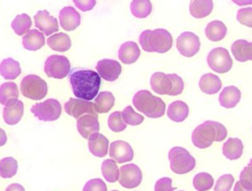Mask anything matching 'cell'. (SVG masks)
<instances>
[{
    "instance_id": "obj_21",
    "label": "cell",
    "mask_w": 252,
    "mask_h": 191,
    "mask_svg": "<svg viewBox=\"0 0 252 191\" xmlns=\"http://www.w3.org/2000/svg\"><path fill=\"white\" fill-rule=\"evenodd\" d=\"M3 119L8 125H16L20 122L24 115V103L22 100H17L13 103L5 105L3 109Z\"/></svg>"
},
{
    "instance_id": "obj_51",
    "label": "cell",
    "mask_w": 252,
    "mask_h": 191,
    "mask_svg": "<svg viewBox=\"0 0 252 191\" xmlns=\"http://www.w3.org/2000/svg\"><path fill=\"white\" fill-rule=\"evenodd\" d=\"M233 191H252V190H247V189H245V188L241 185L240 181H237V182L235 183V185H234Z\"/></svg>"
},
{
    "instance_id": "obj_54",
    "label": "cell",
    "mask_w": 252,
    "mask_h": 191,
    "mask_svg": "<svg viewBox=\"0 0 252 191\" xmlns=\"http://www.w3.org/2000/svg\"><path fill=\"white\" fill-rule=\"evenodd\" d=\"M181 191H182V190H181Z\"/></svg>"
},
{
    "instance_id": "obj_46",
    "label": "cell",
    "mask_w": 252,
    "mask_h": 191,
    "mask_svg": "<svg viewBox=\"0 0 252 191\" xmlns=\"http://www.w3.org/2000/svg\"><path fill=\"white\" fill-rule=\"evenodd\" d=\"M172 180L169 177H162L155 184V191H173L174 187L171 186Z\"/></svg>"
},
{
    "instance_id": "obj_10",
    "label": "cell",
    "mask_w": 252,
    "mask_h": 191,
    "mask_svg": "<svg viewBox=\"0 0 252 191\" xmlns=\"http://www.w3.org/2000/svg\"><path fill=\"white\" fill-rule=\"evenodd\" d=\"M201 42L197 34L192 32H184L176 39V48L184 57H192L200 50Z\"/></svg>"
},
{
    "instance_id": "obj_43",
    "label": "cell",
    "mask_w": 252,
    "mask_h": 191,
    "mask_svg": "<svg viewBox=\"0 0 252 191\" xmlns=\"http://www.w3.org/2000/svg\"><path fill=\"white\" fill-rule=\"evenodd\" d=\"M236 19L241 25L252 28V8L247 7L239 9L236 14Z\"/></svg>"
},
{
    "instance_id": "obj_42",
    "label": "cell",
    "mask_w": 252,
    "mask_h": 191,
    "mask_svg": "<svg viewBox=\"0 0 252 191\" xmlns=\"http://www.w3.org/2000/svg\"><path fill=\"white\" fill-rule=\"evenodd\" d=\"M172 82V88L168 96H175L180 95L184 90V82L181 77H179L177 74H167Z\"/></svg>"
},
{
    "instance_id": "obj_22",
    "label": "cell",
    "mask_w": 252,
    "mask_h": 191,
    "mask_svg": "<svg viewBox=\"0 0 252 191\" xmlns=\"http://www.w3.org/2000/svg\"><path fill=\"white\" fill-rule=\"evenodd\" d=\"M140 57V48L134 41L124 42L118 50V58L123 64H133Z\"/></svg>"
},
{
    "instance_id": "obj_6",
    "label": "cell",
    "mask_w": 252,
    "mask_h": 191,
    "mask_svg": "<svg viewBox=\"0 0 252 191\" xmlns=\"http://www.w3.org/2000/svg\"><path fill=\"white\" fill-rule=\"evenodd\" d=\"M22 95L32 100H39L47 94V84L37 75H28L23 78L20 86Z\"/></svg>"
},
{
    "instance_id": "obj_37",
    "label": "cell",
    "mask_w": 252,
    "mask_h": 191,
    "mask_svg": "<svg viewBox=\"0 0 252 191\" xmlns=\"http://www.w3.org/2000/svg\"><path fill=\"white\" fill-rule=\"evenodd\" d=\"M18 170V161L12 157H6L0 160V176L3 178L13 177Z\"/></svg>"
},
{
    "instance_id": "obj_44",
    "label": "cell",
    "mask_w": 252,
    "mask_h": 191,
    "mask_svg": "<svg viewBox=\"0 0 252 191\" xmlns=\"http://www.w3.org/2000/svg\"><path fill=\"white\" fill-rule=\"evenodd\" d=\"M239 181L245 189L252 190V165H247L241 170Z\"/></svg>"
},
{
    "instance_id": "obj_38",
    "label": "cell",
    "mask_w": 252,
    "mask_h": 191,
    "mask_svg": "<svg viewBox=\"0 0 252 191\" xmlns=\"http://www.w3.org/2000/svg\"><path fill=\"white\" fill-rule=\"evenodd\" d=\"M214 178L208 172H200L193 178V186L197 191H207L213 187Z\"/></svg>"
},
{
    "instance_id": "obj_28",
    "label": "cell",
    "mask_w": 252,
    "mask_h": 191,
    "mask_svg": "<svg viewBox=\"0 0 252 191\" xmlns=\"http://www.w3.org/2000/svg\"><path fill=\"white\" fill-rule=\"evenodd\" d=\"M166 114L170 120L174 122H182L188 117L189 107L184 101L175 100L168 105Z\"/></svg>"
},
{
    "instance_id": "obj_33",
    "label": "cell",
    "mask_w": 252,
    "mask_h": 191,
    "mask_svg": "<svg viewBox=\"0 0 252 191\" xmlns=\"http://www.w3.org/2000/svg\"><path fill=\"white\" fill-rule=\"evenodd\" d=\"M115 103V98L110 92H100L94 100V108L97 113L108 112Z\"/></svg>"
},
{
    "instance_id": "obj_7",
    "label": "cell",
    "mask_w": 252,
    "mask_h": 191,
    "mask_svg": "<svg viewBox=\"0 0 252 191\" xmlns=\"http://www.w3.org/2000/svg\"><path fill=\"white\" fill-rule=\"evenodd\" d=\"M32 113L41 121H55L61 115L60 102L55 98H48L31 107Z\"/></svg>"
},
{
    "instance_id": "obj_11",
    "label": "cell",
    "mask_w": 252,
    "mask_h": 191,
    "mask_svg": "<svg viewBox=\"0 0 252 191\" xmlns=\"http://www.w3.org/2000/svg\"><path fill=\"white\" fill-rule=\"evenodd\" d=\"M142 171L135 163L124 164L119 169V183L122 187L136 188L142 182Z\"/></svg>"
},
{
    "instance_id": "obj_27",
    "label": "cell",
    "mask_w": 252,
    "mask_h": 191,
    "mask_svg": "<svg viewBox=\"0 0 252 191\" xmlns=\"http://www.w3.org/2000/svg\"><path fill=\"white\" fill-rule=\"evenodd\" d=\"M213 8V0H191L189 4L190 14L196 19H203L209 16Z\"/></svg>"
},
{
    "instance_id": "obj_25",
    "label": "cell",
    "mask_w": 252,
    "mask_h": 191,
    "mask_svg": "<svg viewBox=\"0 0 252 191\" xmlns=\"http://www.w3.org/2000/svg\"><path fill=\"white\" fill-rule=\"evenodd\" d=\"M200 90L207 95H215L221 88V81L213 73L204 74L199 81Z\"/></svg>"
},
{
    "instance_id": "obj_24",
    "label": "cell",
    "mask_w": 252,
    "mask_h": 191,
    "mask_svg": "<svg viewBox=\"0 0 252 191\" xmlns=\"http://www.w3.org/2000/svg\"><path fill=\"white\" fill-rule=\"evenodd\" d=\"M22 42H23V46L27 50H31V51L38 50L45 43L44 34L38 30H35V29L31 30L23 36Z\"/></svg>"
},
{
    "instance_id": "obj_2",
    "label": "cell",
    "mask_w": 252,
    "mask_h": 191,
    "mask_svg": "<svg viewBox=\"0 0 252 191\" xmlns=\"http://www.w3.org/2000/svg\"><path fill=\"white\" fill-rule=\"evenodd\" d=\"M227 130L220 122L208 120L198 125L192 132V143L199 149H206L214 142H221L226 138Z\"/></svg>"
},
{
    "instance_id": "obj_50",
    "label": "cell",
    "mask_w": 252,
    "mask_h": 191,
    "mask_svg": "<svg viewBox=\"0 0 252 191\" xmlns=\"http://www.w3.org/2000/svg\"><path fill=\"white\" fill-rule=\"evenodd\" d=\"M231 1L238 6H245V5L252 4V0H231Z\"/></svg>"
},
{
    "instance_id": "obj_9",
    "label": "cell",
    "mask_w": 252,
    "mask_h": 191,
    "mask_svg": "<svg viewBox=\"0 0 252 191\" xmlns=\"http://www.w3.org/2000/svg\"><path fill=\"white\" fill-rule=\"evenodd\" d=\"M207 63L214 72L220 74L228 72L232 67V59L228 50L223 47L213 48L207 56Z\"/></svg>"
},
{
    "instance_id": "obj_19",
    "label": "cell",
    "mask_w": 252,
    "mask_h": 191,
    "mask_svg": "<svg viewBox=\"0 0 252 191\" xmlns=\"http://www.w3.org/2000/svg\"><path fill=\"white\" fill-rule=\"evenodd\" d=\"M108 139L100 133H94L89 138V150L92 155L97 158H103L108 151Z\"/></svg>"
},
{
    "instance_id": "obj_18",
    "label": "cell",
    "mask_w": 252,
    "mask_h": 191,
    "mask_svg": "<svg viewBox=\"0 0 252 191\" xmlns=\"http://www.w3.org/2000/svg\"><path fill=\"white\" fill-rule=\"evenodd\" d=\"M152 90L158 95H169L172 82L167 74L163 72H156L151 76L150 80Z\"/></svg>"
},
{
    "instance_id": "obj_12",
    "label": "cell",
    "mask_w": 252,
    "mask_h": 191,
    "mask_svg": "<svg viewBox=\"0 0 252 191\" xmlns=\"http://www.w3.org/2000/svg\"><path fill=\"white\" fill-rule=\"evenodd\" d=\"M64 109L67 114L71 115L76 119H78L84 114H93L97 116V112L92 100H86L78 97L69 98V100L64 105Z\"/></svg>"
},
{
    "instance_id": "obj_16",
    "label": "cell",
    "mask_w": 252,
    "mask_h": 191,
    "mask_svg": "<svg viewBox=\"0 0 252 191\" xmlns=\"http://www.w3.org/2000/svg\"><path fill=\"white\" fill-rule=\"evenodd\" d=\"M59 23L63 30L68 32L74 31L81 24V15L71 6L64 7L59 12Z\"/></svg>"
},
{
    "instance_id": "obj_30",
    "label": "cell",
    "mask_w": 252,
    "mask_h": 191,
    "mask_svg": "<svg viewBox=\"0 0 252 191\" xmlns=\"http://www.w3.org/2000/svg\"><path fill=\"white\" fill-rule=\"evenodd\" d=\"M226 26L219 20H215L210 22L206 29H205V34L207 38L211 41H220L226 35Z\"/></svg>"
},
{
    "instance_id": "obj_53",
    "label": "cell",
    "mask_w": 252,
    "mask_h": 191,
    "mask_svg": "<svg viewBox=\"0 0 252 191\" xmlns=\"http://www.w3.org/2000/svg\"><path fill=\"white\" fill-rule=\"evenodd\" d=\"M112 191H117V190H112Z\"/></svg>"
},
{
    "instance_id": "obj_36",
    "label": "cell",
    "mask_w": 252,
    "mask_h": 191,
    "mask_svg": "<svg viewBox=\"0 0 252 191\" xmlns=\"http://www.w3.org/2000/svg\"><path fill=\"white\" fill-rule=\"evenodd\" d=\"M101 172L107 182L113 183L119 179V169L113 159H105L101 163Z\"/></svg>"
},
{
    "instance_id": "obj_48",
    "label": "cell",
    "mask_w": 252,
    "mask_h": 191,
    "mask_svg": "<svg viewBox=\"0 0 252 191\" xmlns=\"http://www.w3.org/2000/svg\"><path fill=\"white\" fill-rule=\"evenodd\" d=\"M5 191H25V188L19 183H12L6 188Z\"/></svg>"
},
{
    "instance_id": "obj_5",
    "label": "cell",
    "mask_w": 252,
    "mask_h": 191,
    "mask_svg": "<svg viewBox=\"0 0 252 191\" xmlns=\"http://www.w3.org/2000/svg\"><path fill=\"white\" fill-rule=\"evenodd\" d=\"M170 169L176 174H185L192 171L196 165L194 157L182 147H173L168 153Z\"/></svg>"
},
{
    "instance_id": "obj_8",
    "label": "cell",
    "mask_w": 252,
    "mask_h": 191,
    "mask_svg": "<svg viewBox=\"0 0 252 191\" xmlns=\"http://www.w3.org/2000/svg\"><path fill=\"white\" fill-rule=\"evenodd\" d=\"M71 71L69 59L64 55L53 54L47 57L44 63V72L47 77L63 79Z\"/></svg>"
},
{
    "instance_id": "obj_15",
    "label": "cell",
    "mask_w": 252,
    "mask_h": 191,
    "mask_svg": "<svg viewBox=\"0 0 252 191\" xmlns=\"http://www.w3.org/2000/svg\"><path fill=\"white\" fill-rule=\"evenodd\" d=\"M34 25L36 28L40 30V32L45 35H50L53 32H58L59 26L57 19L53 16H50L48 11L40 10L38 11L34 17Z\"/></svg>"
},
{
    "instance_id": "obj_35",
    "label": "cell",
    "mask_w": 252,
    "mask_h": 191,
    "mask_svg": "<svg viewBox=\"0 0 252 191\" xmlns=\"http://www.w3.org/2000/svg\"><path fill=\"white\" fill-rule=\"evenodd\" d=\"M14 32L18 35H24L27 33L32 27V20L29 15L21 14L18 15L11 24Z\"/></svg>"
},
{
    "instance_id": "obj_45",
    "label": "cell",
    "mask_w": 252,
    "mask_h": 191,
    "mask_svg": "<svg viewBox=\"0 0 252 191\" xmlns=\"http://www.w3.org/2000/svg\"><path fill=\"white\" fill-rule=\"evenodd\" d=\"M83 191H107V187L100 178H93L85 184Z\"/></svg>"
},
{
    "instance_id": "obj_1",
    "label": "cell",
    "mask_w": 252,
    "mask_h": 191,
    "mask_svg": "<svg viewBox=\"0 0 252 191\" xmlns=\"http://www.w3.org/2000/svg\"><path fill=\"white\" fill-rule=\"evenodd\" d=\"M69 82L76 97L92 100L98 95L101 80L97 72L86 68H74L69 73Z\"/></svg>"
},
{
    "instance_id": "obj_40",
    "label": "cell",
    "mask_w": 252,
    "mask_h": 191,
    "mask_svg": "<svg viewBox=\"0 0 252 191\" xmlns=\"http://www.w3.org/2000/svg\"><path fill=\"white\" fill-rule=\"evenodd\" d=\"M127 124L123 120L121 111H114L108 117V127L113 132H121L126 129Z\"/></svg>"
},
{
    "instance_id": "obj_47",
    "label": "cell",
    "mask_w": 252,
    "mask_h": 191,
    "mask_svg": "<svg viewBox=\"0 0 252 191\" xmlns=\"http://www.w3.org/2000/svg\"><path fill=\"white\" fill-rule=\"evenodd\" d=\"M73 2L75 6L83 12L91 11L95 5V0H73Z\"/></svg>"
},
{
    "instance_id": "obj_4",
    "label": "cell",
    "mask_w": 252,
    "mask_h": 191,
    "mask_svg": "<svg viewBox=\"0 0 252 191\" xmlns=\"http://www.w3.org/2000/svg\"><path fill=\"white\" fill-rule=\"evenodd\" d=\"M133 104L136 109L150 118L161 117L165 112V103L147 90L137 92L133 96Z\"/></svg>"
},
{
    "instance_id": "obj_49",
    "label": "cell",
    "mask_w": 252,
    "mask_h": 191,
    "mask_svg": "<svg viewBox=\"0 0 252 191\" xmlns=\"http://www.w3.org/2000/svg\"><path fill=\"white\" fill-rule=\"evenodd\" d=\"M7 142V135H6V132L0 128V147L4 146Z\"/></svg>"
},
{
    "instance_id": "obj_34",
    "label": "cell",
    "mask_w": 252,
    "mask_h": 191,
    "mask_svg": "<svg viewBox=\"0 0 252 191\" xmlns=\"http://www.w3.org/2000/svg\"><path fill=\"white\" fill-rule=\"evenodd\" d=\"M131 13L134 17L144 19L152 13V3L150 0H133L130 5Z\"/></svg>"
},
{
    "instance_id": "obj_31",
    "label": "cell",
    "mask_w": 252,
    "mask_h": 191,
    "mask_svg": "<svg viewBox=\"0 0 252 191\" xmlns=\"http://www.w3.org/2000/svg\"><path fill=\"white\" fill-rule=\"evenodd\" d=\"M19 89L14 82H5L0 86V103L8 105L18 100Z\"/></svg>"
},
{
    "instance_id": "obj_32",
    "label": "cell",
    "mask_w": 252,
    "mask_h": 191,
    "mask_svg": "<svg viewBox=\"0 0 252 191\" xmlns=\"http://www.w3.org/2000/svg\"><path fill=\"white\" fill-rule=\"evenodd\" d=\"M47 44L51 49L55 51L65 52L70 49L72 42H71L70 36L67 33L57 32L50 35L47 38Z\"/></svg>"
},
{
    "instance_id": "obj_26",
    "label": "cell",
    "mask_w": 252,
    "mask_h": 191,
    "mask_svg": "<svg viewBox=\"0 0 252 191\" xmlns=\"http://www.w3.org/2000/svg\"><path fill=\"white\" fill-rule=\"evenodd\" d=\"M243 153V143L239 138H228L222 145V154L229 160L239 159Z\"/></svg>"
},
{
    "instance_id": "obj_3",
    "label": "cell",
    "mask_w": 252,
    "mask_h": 191,
    "mask_svg": "<svg viewBox=\"0 0 252 191\" xmlns=\"http://www.w3.org/2000/svg\"><path fill=\"white\" fill-rule=\"evenodd\" d=\"M141 47L147 52L165 53L172 46V36L164 29L146 30L139 37Z\"/></svg>"
},
{
    "instance_id": "obj_23",
    "label": "cell",
    "mask_w": 252,
    "mask_h": 191,
    "mask_svg": "<svg viewBox=\"0 0 252 191\" xmlns=\"http://www.w3.org/2000/svg\"><path fill=\"white\" fill-rule=\"evenodd\" d=\"M231 53L239 62L252 60V42L245 39L235 40L231 45Z\"/></svg>"
},
{
    "instance_id": "obj_52",
    "label": "cell",
    "mask_w": 252,
    "mask_h": 191,
    "mask_svg": "<svg viewBox=\"0 0 252 191\" xmlns=\"http://www.w3.org/2000/svg\"><path fill=\"white\" fill-rule=\"evenodd\" d=\"M248 165H252V159H250V161H249V163H248Z\"/></svg>"
},
{
    "instance_id": "obj_13",
    "label": "cell",
    "mask_w": 252,
    "mask_h": 191,
    "mask_svg": "<svg viewBox=\"0 0 252 191\" xmlns=\"http://www.w3.org/2000/svg\"><path fill=\"white\" fill-rule=\"evenodd\" d=\"M96 71L100 78L107 82H113L118 79L122 68L118 61L113 59H101L96 63Z\"/></svg>"
},
{
    "instance_id": "obj_14",
    "label": "cell",
    "mask_w": 252,
    "mask_h": 191,
    "mask_svg": "<svg viewBox=\"0 0 252 191\" xmlns=\"http://www.w3.org/2000/svg\"><path fill=\"white\" fill-rule=\"evenodd\" d=\"M109 156L116 162L123 163L133 159L134 152L130 144H128L125 141L117 140L110 144Z\"/></svg>"
},
{
    "instance_id": "obj_41",
    "label": "cell",
    "mask_w": 252,
    "mask_h": 191,
    "mask_svg": "<svg viewBox=\"0 0 252 191\" xmlns=\"http://www.w3.org/2000/svg\"><path fill=\"white\" fill-rule=\"evenodd\" d=\"M234 182V178L231 174H223L221 175L218 181L216 182L214 191H229Z\"/></svg>"
},
{
    "instance_id": "obj_39",
    "label": "cell",
    "mask_w": 252,
    "mask_h": 191,
    "mask_svg": "<svg viewBox=\"0 0 252 191\" xmlns=\"http://www.w3.org/2000/svg\"><path fill=\"white\" fill-rule=\"evenodd\" d=\"M122 117L126 124H129L131 126H136L141 124L144 121V116L140 113H137L134 111L133 107L128 105L122 110Z\"/></svg>"
},
{
    "instance_id": "obj_29",
    "label": "cell",
    "mask_w": 252,
    "mask_h": 191,
    "mask_svg": "<svg viewBox=\"0 0 252 191\" xmlns=\"http://www.w3.org/2000/svg\"><path fill=\"white\" fill-rule=\"evenodd\" d=\"M22 73L20 63L13 58H6L0 63V75L6 80H15Z\"/></svg>"
},
{
    "instance_id": "obj_20",
    "label": "cell",
    "mask_w": 252,
    "mask_h": 191,
    "mask_svg": "<svg viewBox=\"0 0 252 191\" xmlns=\"http://www.w3.org/2000/svg\"><path fill=\"white\" fill-rule=\"evenodd\" d=\"M241 93L235 86L223 88L219 96V102L224 108H233L240 101Z\"/></svg>"
},
{
    "instance_id": "obj_17",
    "label": "cell",
    "mask_w": 252,
    "mask_h": 191,
    "mask_svg": "<svg viewBox=\"0 0 252 191\" xmlns=\"http://www.w3.org/2000/svg\"><path fill=\"white\" fill-rule=\"evenodd\" d=\"M77 129L80 135L89 139L91 135L97 133L99 130V123L96 115L84 114L77 119Z\"/></svg>"
}]
</instances>
